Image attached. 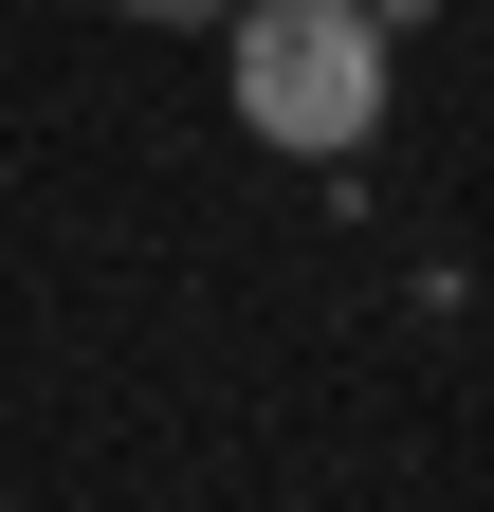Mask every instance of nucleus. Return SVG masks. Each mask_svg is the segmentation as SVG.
I'll use <instances>...</instances> for the list:
<instances>
[{"label": "nucleus", "instance_id": "2", "mask_svg": "<svg viewBox=\"0 0 494 512\" xmlns=\"http://www.w3.org/2000/svg\"><path fill=\"white\" fill-rule=\"evenodd\" d=\"M110 19H147V37H220L238 0H110Z\"/></svg>", "mask_w": 494, "mask_h": 512}, {"label": "nucleus", "instance_id": "1", "mask_svg": "<svg viewBox=\"0 0 494 512\" xmlns=\"http://www.w3.org/2000/svg\"><path fill=\"white\" fill-rule=\"evenodd\" d=\"M220 55H238V128H257V147L366 165V128H385V19H366V0H238Z\"/></svg>", "mask_w": 494, "mask_h": 512}]
</instances>
